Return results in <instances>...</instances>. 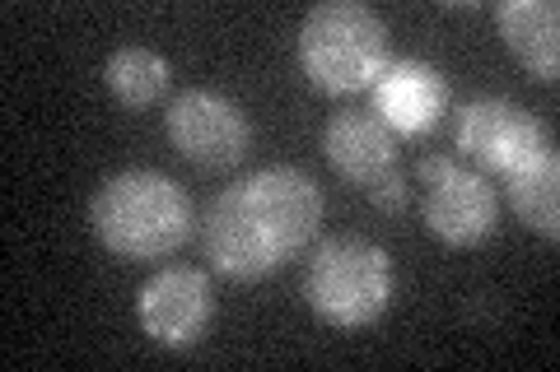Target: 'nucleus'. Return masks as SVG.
Segmentation results:
<instances>
[{
	"label": "nucleus",
	"instance_id": "nucleus-2",
	"mask_svg": "<svg viewBox=\"0 0 560 372\" xmlns=\"http://www.w3.org/2000/svg\"><path fill=\"white\" fill-rule=\"evenodd\" d=\"M90 228L113 256L164 261L191 238V196L168 172L127 168L98 187L90 201Z\"/></svg>",
	"mask_w": 560,
	"mask_h": 372
},
{
	"label": "nucleus",
	"instance_id": "nucleus-1",
	"mask_svg": "<svg viewBox=\"0 0 560 372\" xmlns=\"http://www.w3.org/2000/svg\"><path fill=\"white\" fill-rule=\"evenodd\" d=\"M323 191L304 168L276 164L224 187L206 215V256L224 279H261L318 238Z\"/></svg>",
	"mask_w": 560,
	"mask_h": 372
},
{
	"label": "nucleus",
	"instance_id": "nucleus-3",
	"mask_svg": "<svg viewBox=\"0 0 560 372\" xmlns=\"http://www.w3.org/2000/svg\"><path fill=\"white\" fill-rule=\"evenodd\" d=\"M300 65L308 84L331 98L364 94L388 65V24L360 0L313 5L300 24Z\"/></svg>",
	"mask_w": 560,
	"mask_h": 372
},
{
	"label": "nucleus",
	"instance_id": "nucleus-13",
	"mask_svg": "<svg viewBox=\"0 0 560 372\" xmlns=\"http://www.w3.org/2000/svg\"><path fill=\"white\" fill-rule=\"evenodd\" d=\"M103 80H108L121 108H154L168 94L173 65L150 47H117L108 65H103Z\"/></svg>",
	"mask_w": 560,
	"mask_h": 372
},
{
	"label": "nucleus",
	"instance_id": "nucleus-4",
	"mask_svg": "<svg viewBox=\"0 0 560 372\" xmlns=\"http://www.w3.org/2000/svg\"><path fill=\"white\" fill-rule=\"evenodd\" d=\"M304 298L337 331L374 326L393 303V256L370 238H323L308 256Z\"/></svg>",
	"mask_w": 560,
	"mask_h": 372
},
{
	"label": "nucleus",
	"instance_id": "nucleus-12",
	"mask_svg": "<svg viewBox=\"0 0 560 372\" xmlns=\"http://www.w3.org/2000/svg\"><path fill=\"white\" fill-rule=\"evenodd\" d=\"M504 196H510V209L518 215L523 228H533V233L556 242L560 238V158H556V145H547L541 154H533L528 164L504 172Z\"/></svg>",
	"mask_w": 560,
	"mask_h": 372
},
{
	"label": "nucleus",
	"instance_id": "nucleus-11",
	"mask_svg": "<svg viewBox=\"0 0 560 372\" xmlns=\"http://www.w3.org/2000/svg\"><path fill=\"white\" fill-rule=\"evenodd\" d=\"M495 28L504 47L533 80L551 84L560 75V10L556 0H504L495 5Z\"/></svg>",
	"mask_w": 560,
	"mask_h": 372
},
{
	"label": "nucleus",
	"instance_id": "nucleus-9",
	"mask_svg": "<svg viewBox=\"0 0 560 372\" xmlns=\"http://www.w3.org/2000/svg\"><path fill=\"white\" fill-rule=\"evenodd\" d=\"M448 112V80L420 57L388 61L374 80V117L393 135H425Z\"/></svg>",
	"mask_w": 560,
	"mask_h": 372
},
{
	"label": "nucleus",
	"instance_id": "nucleus-7",
	"mask_svg": "<svg viewBox=\"0 0 560 372\" xmlns=\"http://www.w3.org/2000/svg\"><path fill=\"white\" fill-rule=\"evenodd\" d=\"M210 316H215V289H210L206 271L197 265H168V271L150 275L136 293V322L164 349L197 345Z\"/></svg>",
	"mask_w": 560,
	"mask_h": 372
},
{
	"label": "nucleus",
	"instance_id": "nucleus-5",
	"mask_svg": "<svg viewBox=\"0 0 560 372\" xmlns=\"http://www.w3.org/2000/svg\"><path fill=\"white\" fill-rule=\"evenodd\" d=\"M425 182V228L448 247H477L495 233L500 191L481 172L453 164L444 154H425L416 164Z\"/></svg>",
	"mask_w": 560,
	"mask_h": 372
},
{
	"label": "nucleus",
	"instance_id": "nucleus-6",
	"mask_svg": "<svg viewBox=\"0 0 560 372\" xmlns=\"http://www.w3.org/2000/svg\"><path fill=\"white\" fill-rule=\"evenodd\" d=\"M168 140L187 164L206 172L238 168L253 154V127L234 98L215 94V88H183L168 103Z\"/></svg>",
	"mask_w": 560,
	"mask_h": 372
},
{
	"label": "nucleus",
	"instance_id": "nucleus-8",
	"mask_svg": "<svg viewBox=\"0 0 560 372\" xmlns=\"http://www.w3.org/2000/svg\"><path fill=\"white\" fill-rule=\"evenodd\" d=\"M551 145V131L514 98H471L458 117V149L490 172H510Z\"/></svg>",
	"mask_w": 560,
	"mask_h": 372
},
{
	"label": "nucleus",
	"instance_id": "nucleus-14",
	"mask_svg": "<svg viewBox=\"0 0 560 372\" xmlns=\"http://www.w3.org/2000/svg\"><path fill=\"white\" fill-rule=\"evenodd\" d=\"M370 201L378 209H388V215H401V209H407V177H401V172L378 177V182L370 187Z\"/></svg>",
	"mask_w": 560,
	"mask_h": 372
},
{
	"label": "nucleus",
	"instance_id": "nucleus-10",
	"mask_svg": "<svg viewBox=\"0 0 560 372\" xmlns=\"http://www.w3.org/2000/svg\"><path fill=\"white\" fill-rule=\"evenodd\" d=\"M323 154L346 182L370 191L378 177L397 172V135L374 112H337L323 127Z\"/></svg>",
	"mask_w": 560,
	"mask_h": 372
}]
</instances>
